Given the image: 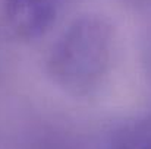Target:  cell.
I'll return each mask as SVG.
<instances>
[{
    "instance_id": "1",
    "label": "cell",
    "mask_w": 151,
    "mask_h": 149,
    "mask_svg": "<svg viewBox=\"0 0 151 149\" xmlns=\"http://www.w3.org/2000/svg\"><path fill=\"white\" fill-rule=\"evenodd\" d=\"M110 29L96 16L75 21L59 38L50 58L54 79L69 91H88L104 73L109 60Z\"/></svg>"
},
{
    "instance_id": "2",
    "label": "cell",
    "mask_w": 151,
    "mask_h": 149,
    "mask_svg": "<svg viewBox=\"0 0 151 149\" xmlns=\"http://www.w3.org/2000/svg\"><path fill=\"white\" fill-rule=\"evenodd\" d=\"M57 15V0H0V18L16 37L35 38L44 34Z\"/></svg>"
}]
</instances>
